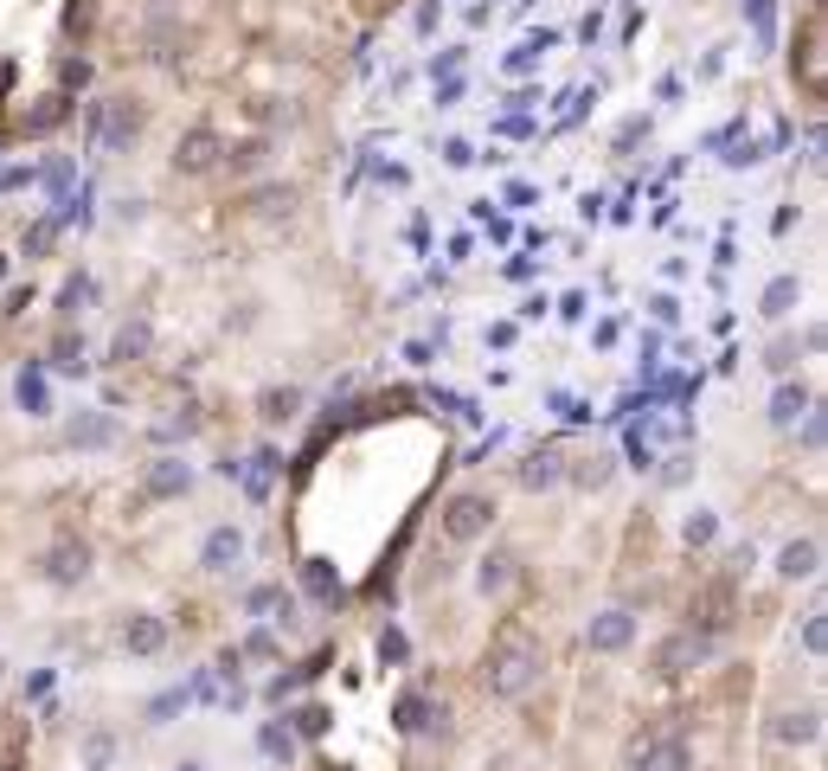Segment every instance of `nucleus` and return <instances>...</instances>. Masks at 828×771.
<instances>
[{"instance_id":"f257e3e1","label":"nucleus","mask_w":828,"mask_h":771,"mask_svg":"<svg viewBox=\"0 0 828 771\" xmlns=\"http://www.w3.org/2000/svg\"><path fill=\"white\" fill-rule=\"evenodd\" d=\"M534 675H540V643L520 631V624H501L494 636V649H488V695H501V701H514V695H527L534 688Z\"/></svg>"},{"instance_id":"f03ea898","label":"nucleus","mask_w":828,"mask_h":771,"mask_svg":"<svg viewBox=\"0 0 828 771\" xmlns=\"http://www.w3.org/2000/svg\"><path fill=\"white\" fill-rule=\"evenodd\" d=\"M488 521H494V501L488 495H450V508H443V534L450 540H482Z\"/></svg>"},{"instance_id":"7ed1b4c3","label":"nucleus","mask_w":828,"mask_h":771,"mask_svg":"<svg viewBox=\"0 0 828 771\" xmlns=\"http://www.w3.org/2000/svg\"><path fill=\"white\" fill-rule=\"evenodd\" d=\"M218 154H225V141L212 136V129H193V136H180V148H174V167L180 174H212Z\"/></svg>"},{"instance_id":"20e7f679","label":"nucleus","mask_w":828,"mask_h":771,"mask_svg":"<svg viewBox=\"0 0 828 771\" xmlns=\"http://www.w3.org/2000/svg\"><path fill=\"white\" fill-rule=\"evenodd\" d=\"M238 560H244V534H238V527H212L206 547H200V565H206V572H231Z\"/></svg>"},{"instance_id":"39448f33","label":"nucleus","mask_w":828,"mask_h":771,"mask_svg":"<svg viewBox=\"0 0 828 771\" xmlns=\"http://www.w3.org/2000/svg\"><path fill=\"white\" fill-rule=\"evenodd\" d=\"M629 636H636V618H629V611H604V618H591V649H598V656L629 649Z\"/></svg>"},{"instance_id":"423d86ee","label":"nucleus","mask_w":828,"mask_h":771,"mask_svg":"<svg viewBox=\"0 0 828 771\" xmlns=\"http://www.w3.org/2000/svg\"><path fill=\"white\" fill-rule=\"evenodd\" d=\"M90 123H97V136L110 141V148H123V141H136V129H141V110H136V103H110V116L97 110Z\"/></svg>"},{"instance_id":"0eeeda50","label":"nucleus","mask_w":828,"mask_h":771,"mask_svg":"<svg viewBox=\"0 0 828 771\" xmlns=\"http://www.w3.org/2000/svg\"><path fill=\"white\" fill-rule=\"evenodd\" d=\"M816 565H823V547H816V540H790V547L777 554V572H783V579H816Z\"/></svg>"},{"instance_id":"6e6552de","label":"nucleus","mask_w":828,"mask_h":771,"mask_svg":"<svg viewBox=\"0 0 828 771\" xmlns=\"http://www.w3.org/2000/svg\"><path fill=\"white\" fill-rule=\"evenodd\" d=\"M123 643H129V656H154V649L167 643V624H161V618H129V624H123Z\"/></svg>"},{"instance_id":"1a4fd4ad","label":"nucleus","mask_w":828,"mask_h":771,"mask_svg":"<svg viewBox=\"0 0 828 771\" xmlns=\"http://www.w3.org/2000/svg\"><path fill=\"white\" fill-rule=\"evenodd\" d=\"M642 771H693V753L681 739H655V746L642 753Z\"/></svg>"},{"instance_id":"9d476101","label":"nucleus","mask_w":828,"mask_h":771,"mask_svg":"<svg viewBox=\"0 0 828 771\" xmlns=\"http://www.w3.org/2000/svg\"><path fill=\"white\" fill-rule=\"evenodd\" d=\"M187 483H193V470H187V463H174V457H161V463L148 470V495H180Z\"/></svg>"},{"instance_id":"9b49d317","label":"nucleus","mask_w":828,"mask_h":771,"mask_svg":"<svg viewBox=\"0 0 828 771\" xmlns=\"http://www.w3.org/2000/svg\"><path fill=\"white\" fill-rule=\"evenodd\" d=\"M84 565H90V554H84V547H52V560H46V572H52V579H59V585H71V579H84Z\"/></svg>"},{"instance_id":"f8f14e48","label":"nucleus","mask_w":828,"mask_h":771,"mask_svg":"<svg viewBox=\"0 0 828 771\" xmlns=\"http://www.w3.org/2000/svg\"><path fill=\"white\" fill-rule=\"evenodd\" d=\"M796 296H803V283H796V277H777L770 289H764V315H770V322H783V315L796 309Z\"/></svg>"},{"instance_id":"ddd939ff","label":"nucleus","mask_w":828,"mask_h":771,"mask_svg":"<svg viewBox=\"0 0 828 771\" xmlns=\"http://www.w3.org/2000/svg\"><path fill=\"white\" fill-rule=\"evenodd\" d=\"M700 656H706V643H700V636H675V643L662 649V669L675 675V669H688V662H700Z\"/></svg>"},{"instance_id":"4468645a","label":"nucleus","mask_w":828,"mask_h":771,"mask_svg":"<svg viewBox=\"0 0 828 771\" xmlns=\"http://www.w3.org/2000/svg\"><path fill=\"white\" fill-rule=\"evenodd\" d=\"M520 483H527V489H547V483H559V450H540V457H527Z\"/></svg>"},{"instance_id":"2eb2a0df","label":"nucleus","mask_w":828,"mask_h":771,"mask_svg":"<svg viewBox=\"0 0 828 771\" xmlns=\"http://www.w3.org/2000/svg\"><path fill=\"white\" fill-rule=\"evenodd\" d=\"M770 733H777V739H796V746H810V739H816L823 726H816V713H783V720H777Z\"/></svg>"},{"instance_id":"dca6fc26","label":"nucleus","mask_w":828,"mask_h":771,"mask_svg":"<svg viewBox=\"0 0 828 771\" xmlns=\"http://www.w3.org/2000/svg\"><path fill=\"white\" fill-rule=\"evenodd\" d=\"M726 605H732V598H726V585H713V592L700 598V624H706V631H726V624H732V618H726Z\"/></svg>"},{"instance_id":"f3484780","label":"nucleus","mask_w":828,"mask_h":771,"mask_svg":"<svg viewBox=\"0 0 828 771\" xmlns=\"http://www.w3.org/2000/svg\"><path fill=\"white\" fill-rule=\"evenodd\" d=\"M803 406H810V393H803V386H783V393H777V406H770V419H777V424H796V412H803Z\"/></svg>"},{"instance_id":"a211bd4d","label":"nucleus","mask_w":828,"mask_h":771,"mask_svg":"<svg viewBox=\"0 0 828 771\" xmlns=\"http://www.w3.org/2000/svg\"><path fill=\"white\" fill-rule=\"evenodd\" d=\"M71 444H110V419H71Z\"/></svg>"},{"instance_id":"6ab92c4d","label":"nucleus","mask_w":828,"mask_h":771,"mask_svg":"<svg viewBox=\"0 0 828 771\" xmlns=\"http://www.w3.org/2000/svg\"><path fill=\"white\" fill-rule=\"evenodd\" d=\"M136 353H148V322H136V328L116 335V360H136Z\"/></svg>"},{"instance_id":"aec40b11","label":"nucleus","mask_w":828,"mask_h":771,"mask_svg":"<svg viewBox=\"0 0 828 771\" xmlns=\"http://www.w3.org/2000/svg\"><path fill=\"white\" fill-rule=\"evenodd\" d=\"M110 759H116V746H110V733H97V739L84 746V766H90V771H103Z\"/></svg>"},{"instance_id":"412c9836","label":"nucleus","mask_w":828,"mask_h":771,"mask_svg":"<svg viewBox=\"0 0 828 771\" xmlns=\"http://www.w3.org/2000/svg\"><path fill=\"white\" fill-rule=\"evenodd\" d=\"M296 406H302V399H296V393H264V419H289V412H296Z\"/></svg>"},{"instance_id":"4be33fe9","label":"nucleus","mask_w":828,"mask_h":771,"mask_svg":"<svg viewBox=\"0 0 828 771\" xmlns=\"http://www.w3.org/2000/svg\"><path fill=\"white\" fill-rule=\"evenodd\" d=\"M309 585H315L322 598H341V579H335V572H328V565H322V560L309 565Z\"/></svg>"},{"instance_id":"5701e85b","label":"nucleus","mask_w":828,"mask_h":771,"mask_svg":"<svg viewBox=\"0 0 828 771\" xmlns=\"http://www.w3.org/2000/svg\"><path fill=\"white\" fill-rule=\"evenodd\" d=\"M507 565H514L507 554H494V560L482 565V592H501V585H507Z\"/></svg>"},{"instance_id":"b1692460","label":"nucleus","mask_w":828,"mask_h":771,"mask_svg":"<svg viewBox=\"0 0 828 771\" xmlns=\"http://www.w3.org/2000/svg\"><path fill=\"white\" fill-rule=\"evenodd\" d=\"M681 534H688V547H706V540H713V514H688Z\"/></svg>"},{"instance_id":"393cba45","label":"nucleus","mask_w":828,"mask_h":771,"mask_svg":"<svg viewBox=\"0 0 828 771\" xmlns=\"http://www.w3.org/2000/svg\"><path fill=\"white\" fill-rule=\"evenodd\" d=\"M52 238H59V225H52V219H39V225L26 232V251H52Z\"/></svg>"},{"instance_id":"a878e982","label":"nucleus","mask_w":828,"mask_h":771,"mask_svg":"<svg viewBox=\"0 0 828 771\" xmlns=\"http://www.w3.org/2000/svg\"><path fill=\"white\" fill-rule=\"evenodd\" d=\"M803 649H810V656H823V611H810V624H803Z\"/></svg>"},{"instance_id":"bb28decb","label":"nucleus","mask_w":828,"mask_h":771,"mask_svg":"<svg viewBox=\"0 0 828 771\" xmlns=\"http://www.w3.org/2000/svg\"><path fill=\"white\" fill-rule=\"evenodd\" d=\"M437 20H443V0H424V7H417V33H430Z\"/></svg>"},{"instance_id":"cd10ccee","label":"nucleus","mask_w":828,"mask_h":771,"mask_svg":"<svg viewBox=\"0 0 828 771\" xmlns=\"http://www.w3.org/2000/svg\"><path fill=\"white\" fill-rule=\"evenodd\" d=\"M20 406H33V412H39V406H46V386H39V380H20Z\"/></svg>"},{"instance_id":"c85d7f7f","label":"nucleus","mask_w":828,"mask_h":771,"mask_svg":"<svg viewBox=\"0 0 828 771\" xmlns=\"http://www.w3.org/2000/svg\"><path fill=\"white\" fill-rule=\"evenodd\" d=\"M379 656H386V662H399V656H405V636L386 631V636H379Z\"/></svg>"},{"instance_id":"c756f323","label":"nucleus","mask_w":828,"mask_h":771,"mask_svg":"<svg viewBox=\"0 0 828 771\" xmlns=\"http://www.w3.org/2000/svg\"><path fill=\"white\" fill-rule=\"evenodd\" d=\"M399 726H424V701H405V707H399Z\"/></svg>"},{"instance_id":"7c9ffc66","label":"nucleus","mask_w":828,"mask_h":771,"mask_svg":"<svg viewBox=\"0 0 828 771\" xmlns=\"http://www.w3.org/2000/svg\"><path fill=\"white\" fill-rule=\"evenodd\" d=\"M174 771H206V766H200V759H180V766H174Z\"/></svg>"}]
</instances>
